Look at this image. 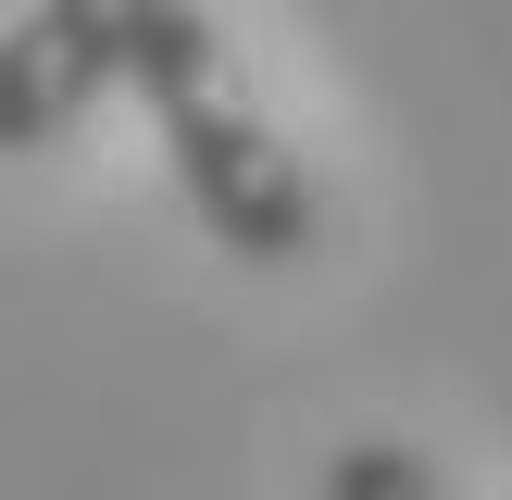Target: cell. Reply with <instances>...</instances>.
Instances as JSON below:
<instances>
[{
    "instance_id": "obj_1",
    "label": "cell",
    "mask_w": 512,
    "mask_h": 500,
    "mask_svg": "<svg viewBox=\"0 0 512 500\" xmlns=\"http://www.w3.org/2000/svg\"><path fill=\"white\" fill-rule=\"evenodd\" d=\"M125 88L150 100V125H163V150H175V188H188V213L213 225L225 250H250V263H300V250H313V175L288 163V138H275V113L250 100L238 50H225L188 0H163V13L138 25Z\"/></svg>"
},
{
    "instance_id": "obj_3",
    "label": "cell",
    "mask_w": 512,
    "mask_h": 500,
    "mask_svg": "<svg viewBox=\"0 0 512 500\" xmlns=\"http://www.w3.org/2000/svg\"><path fill=\"white\" fill-rule=\"evenodd\" d=\"M325 500H438V475H425V450H400V438H350L338 475H325Z\"/></svg>"
},
{
    "instance_id": "obj_2",
    "label": "cell",
    "mask_w": 512,
    "mask_h": 500,
    "mask_svg": "<svg viewBox=\"0 0 512 500\" xmlns=\"http://www.w3.org/2000/svg\"><path fill=\"white\" fill-rule=\"evenodd\" d=\"M150 13H163V0H38V13L0 38V150H63L75 125H88V100L125 88Z\"/></svg>"
}]
</instances>
